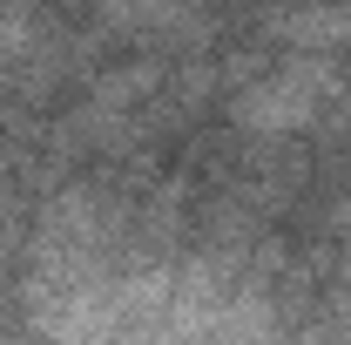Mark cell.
<instances>
[{
    "mask_svg": "<svg viewBox=\"0 0 351 345\" xmlns=\"http://www.w3.org/2000/svg\"><path fill=\"white\" fill-rule=\"evenodd\" d=\"M345 298H351V271H345Z\"/></svg>",
    "mask_w": 351,
    "mask_h": 345,
    "instance_id": "obj_1",
    "label": "cell"
}]
</instances>
